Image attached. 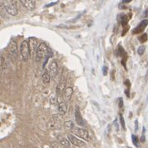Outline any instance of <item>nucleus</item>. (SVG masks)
Instances as JSON below:
<instances>
[{
	"instance_id": "nucleus-14",
	"label": "nucleus",
	"mask_w": 148,
	"mask_h": 148,
	"mask_svg": "<svg viewBox=\"0 0 148 148\" xmlns=\"http://www.w3.org/2000/svg\"><path fill=\"white\" fill-rule=\"evenodd\" d=\"M58 63L57 62L55 61H53L49 66V71H50V74L52 76H55L56 73H58Z\"/></svg>"
},
{
	"instance_id": "nucleus-27",
	"label": "nucleus",
	"mask_w": 148,
	"mask_h": 148,
	"mask_svg": "<svg viewBox=\"0 0 148 148\" xmlns=\"http://www.w3.org/2000/svg\"><path fill=\"white\" fill-rule=\"evenodd\" d=\"M58 2L57 1V2H53V3H49V4H47L45 7L46 8H49V7H52V6H53V5H56L57 3H58Z\"/></svg>"
},
{
	"instance_id": "nucleus-13",
	"label": "nucleus",
	"mask_w": 148,
	"mask_h": 148,
	"mask_svg": "<svg viewBox=\"0 0 148 148\" xmlns=\"http://www.w3.org/2000/svg\"><path fill=\"white\" fill-rule=\"evenodd\" d=\"M28 43H29V47H30V49L33 50V51H35L36 53V56H37V50H38V41L36 38H30L28 39Z\"/></svg>"
},
{
	"instance_id": "nucleus-29",
	"label": "nucleus",
	"mask_w": 148,
	"mask_h": 148,
	"mask_svg": "<svg viewBox=\"0 0 148 148\" xmlns=\"http://www.w3.org/2000/svg\"><path fill=\"white\" fill-rule=\"evenodd\" d=\"M135 128H136V131L138 130V121H137V120H136V121H135Z\"/></svg>"
},
{
	"instance_id": "nucleus-19",
	"label": "nucleus",
	"mask_w": 148,
	"mask_h": 148,
	"mask_svg": "<svg viewBox=\"0 0 148 148\" xmlns=\"http://www.w3.org/2000/svg\"><path fill=\"white\" fill-rule=\"evenodd\" d=\"M53 120L54 121V123H56V124H61L62 121V119H61L60 117H59V116L58 115H53Z\"/></svg>"
},
{
	"instance_id": "nucleus-9",
	"label": "nucleus",
	"mask_w": 148,
	"mask_h": 148,
	"mask_svg": "<svg viewBox=\"0 0 148 148\" xmlns=\"http://www.w3.org/2000/svg\"><path fill=\"white\" fill-rule=\"evenodd\" d=\"M20 3L29 11H33L36 8V3L34 0H21Z\"/></svg>"
},
{
	"instance_id": "nucleus-23",
	"label": "nucleus",
	"mask_w": 148,
	"mask_h": 148,
	"mask_svg": "<svg viewBox=\"0 0 148 148\" xmlns=\"http://www.w3.org/2000/svg\"><path fill=\"white\" fill-rule=\"evenodd\" d=\"M50 101L53 105H57L58 104V99L54 97V96H52L51 98H50Z\"/></svg>"
},
{
	"instance_id": "nucleus-22",
	"label": "nucleus",
	"mask_w": 148,
	"mask_h": 148,
	"mask_svg": "<svg viewBox=\"0 0 148 148\" xmlns=\"http://www.w3.org/2000/svg\"><path fill=\"white\" fill-rule=\"evenodd\" d=\"M139 40L141 41V42H145L147 40V34H144L143 35H141V37L139 38Z\"/></svg>"
},
{
	"instance_id": "nucleus-16",
	"label": "nucleus",
	"mask_w": 148,
	"mask_h": 148,
	"mask_svg": "<svg viewBox=\"0 0 148 148\" xmlns=\"http://www.w3.org/2000/svg\"><path fill=\"white\" fill-rule=\"evenodd\" d=\"M50 79H51V77H50V75L47 73V72L42 74V81L43 83L47 84L50 82Z\"/></svg>"
},
{
	"instance_id": "nucleus-5",
	"label": "nucleus",
	"mask_w": 148,
	"mask_h": 148,
	"mask_svg": "<svg viewBox=\"0 0 148 148\" xmlns=\"http://www.w3.org/2000/svg\"><path fill=\"white\" fill-rule=\"evenodd\" d=\"M67 137H68V140L70 141V142L73 143L74 146L80 147H82L85 146V142L84 141L80 140L79 138H77V136H75L73 135L68 134L67 135Z\"/></svg>"
},
{
	"instance_id": "nucleus-26",
	"label": "nucleus",
	"mask_w": 148,
	"mask_h": 148,
	"mask_svg": "<svg viewBox=\"0 0 148 148\" xmlns=\"http://www.w3.org/2000/svg\"><path fill=\"white\" fill-rule=\"evenodd\" d=\"M118 101H119L118 107H119V108H123V99H122V97H120V98L118 99Z\"/></svg>"
},
{
	"instance_id": "nucleus-32",
	"label": "nucleus",
	"mask_w": 148,
	"mask_h": 148,
	"mask_svg": "<svg viewBox=\"0 0 148 148\" xmlns=\"http://www.w3.org/2000/svg\"><path fill=\"white\" fill-rule=\"evenodd\" d=\"M128 148H131V147H128Z\"/></svg>"
},
{
	"instance_id": "nucleus-24",
	"label": "nucleus",
	"mask_w": 148,
	"mask_h": 148,
	"mask_svg": "<svg viewBox=\"0 0 148 148\" xmlns=\"http://www.w3.org/2000/svg\"><path fill=\"white\" fill-rule=\"evenodd\" d=\"M120 119H121V126H122L123 129L125 130V129H126V126H125V121H124V118H123V116H122V115L121 114H120Z\"/></svg>"
},
{
	"instance_id": "nucleus-10",
	"label": "nucleus",
	"mask_w": 148,
	"mask_h": 148,
	"mask_svg": "<svg viewBox=\"0 0 148 148\" xmlns=\"http://www.w3.org/2000/svg\"><path fill=\"white\" fill-rule=\"evenodd\" d=\"M131 18V14H119L118 15V18H117V19L118 21L120 22L121 23V25L123 26V27H125L126 25H127V23H128V20Z\"/></svg>"
},
{
	"instance_id": "nucleus-15",
	"label": "nucleus",
	"mask_w": 148,
	"mask_h": 148,
	"mask_svg": "<svg viewBox=\"0 0 148 148\" xmlns=\"http://www.w3.org/2000/svg\"><path fill=\"white\" fill-rule=\"evenodd\" d=\"M73 94V88H71V87H67V88H66L65 91H64V97H65V98H66L67 100L71 99Z\"/></svg>"
},
{
	"instance_id": "nucleus-31",
	"label": "nucleus",
	"mask_w": 148,
	"mask_h": 148,
	"mask_svg": "<svg viewBox=\"0 0 148 148\" xmlns=\"http://www.w3.org/2000/svg\"><path fill=\"white\" fill-rule=\"evenodd\" d=\"M144 16H145V17H148V10H147V11L144 13Z\"/></svg>"
},
{
	"instance_id": "nucleus-21",
	"label": "nucleus",
	"mask_w": 148,
	"mask_h": 148,
	"mask_svg": "<svg viewBox=\"0 0 148 148\" xmlns=\"http://www.w3.org/2000/svg\"><path fill=\"white\" fill-rule=\"evenodd\" d=\"M145 49H146V47L144 46V45H142L141 47H138V49H137V53L139 54V55H143L144 53V52H145Z\"/></svg>"
},
{
	"instance_id": "nucleus-6",
	"label": "nucleus",
	"mask_w": 148,
	"mask_h": 148,
	"mask_svg": "<svg viewBox=\"0 0 148 148\" xmlns=\"http://www.w3.org/2000/svg\"><path fill=\"white\" fill-rule=\"evenodd\" d=\"M8 51H9L10 55L14 58H16L18 57V45L15 41L12 40L10 42V43L8 45Z\"/></svg>"
},
{
	"instance_id": "nucleus-11",
	"label": "nucleus",
	"mask_w": 148,
	"mask_h": 148,
	"mask_svg": "<svg viewBox=\"0 0 148 148\" xmlns=\"http://www.w3.org/2000/svg\"><path fill=\"white\" fill-rule=\"evenodd\" d=\"M66 84H67V82H66L65 79H64V80L62 79V80H61V81L59 82V83L58 84L57 88H56V92H57V94L61 95L63 92V91H65V89H66Z\"/></svg>"
},
{
	"instance_id": "nucleus-1",
	"label": "nucleus",
	"mask_w": 148,
	"mask_h": 148,
	"mask_svg": "<svg viewBox=\"0 0 148 148\" xmlns=\"http://www.w3.org/2000/svg\"><path fill=\"white\" fill-rule=\"evenodd\" d=\"M30 47L27 40L23 41L20 45V54L23 62H27L30 56Z\"/></svg>"
},
{
	"instance_id": "nucleus-7",
	"label": "nucleus",
	"mask_w": 148,
	"mask_h": 148,
	"mask_svg": "<svg viewBox=\"0 0 148 148\" xmlns=\"http://www.w3.org/2000/svg\"><path fill=\"white\" fill-rule=\"evenodd\" d=\"M148 25V20L147 19H145V20L141 21V23L138 24V26H136V27H135L134 29H133V31H132V34H138L141 33V32H143V30L146 28V27Z\"/></svg>"
},
{
	"instance_id": "nucleus-28",
	"label": "nucleus",
	"mask_w": 148,
	"mask_h": 148,
	"mask_svg": "<svg viewBox=\"0 0 148 148\" xmlns=\"http://www.w3.org/2000/svg\"><path fill=\"white\" fill-rule=\"evenodd\" d=\"M144 132H145V131H143V132H142V136H141V142H145V141H146V139H145V135H144Z\"/></svg>"
},
{
	"instance_id": "nucleus-18",
	"label": "nucleus",
	"mask_w": 148,
	"mask_h": 148,
	"mask_svg": "<svg viewBox=\"0 0 148 148\" xmlns=\"http://www.w3.org/2000/svg\"><path fill=\"white\" fill-rule=\"evenodd\" d=\"M64 127L68 130H73L74 128V125L72 121H67L66 122H64Z\"/></svg>"
},
{
	"instance_id": "nucleus-8",
	"label": "nucleus",
	"mask_w": 148,
	"mask_h": 148,
	"mask_svg": "<svg viewBox=\"0 0 148 148\" xmlns=\"http://www.w3.org/2000/svg\"><path fill=\"white\" fill-rule=\"evenodd\" d=\"M75 120H76L77 124H78L79 126L84 125V121H83V118L82 116L81 112H80V109H79L78 106L75 107Z\"/></svg>"
},
{
	"instance_id": "nucleus-17",
	"label": "nucleus",
	"mask_w": 148,
	"mask_h": 148,
	"mask_svg": "<svg viewBox=\"0 0 148 148\" xmlns=\"http://www.w3.org/2000/svg\"><path fill=\"white\" fill-rule=\"evenodd\" d=\"M59 143H60L62 146H63V147H70V141H67V139H65V138H62V139H60Z\"/></svg>"
},
{
	"instance_id": "nucleus-25",
	"label": "nucleus",
	"mask_w": 148,
	"mask_h": 148,
	"mask_svg": "<svg viewBox=\"0 0 148 148\" xmlns=\"http://www.w3.org/2000/svg\"><path fill=\"white\" fill-rule=\"evenodd\" d=\"M108 67L107 66H104V67H102V73L104 76H106L107 74H108Z\"/></svg>"
},
{
	"instance_id": "nucleus-20",
	"label": "nucleus",
	"mask_w": 148,
	"mask_h": 148,
	"mask_svg": "<svg viewBox=\"0 0 148 148\" xmlns=\"http://www.w3.org/2000/svg\"><path fill=\"white\" fill-rule=\"evenodd\" d=\"M132 142L136 147H139V144H138V138L136 135H132Z\"/></svg>"
},
{
	"instance_id": "nucleus-4",
	"label": "nucleus",
	"mask_w": 148,
	"mask_h": 148,
	"mask_svg": "<svg viewBox=\"0 0 148 148\" xmlns=\"http://www.w3.org/2000/svg\"><path fill=\"white\" fill-rule=\"evenodd\" d=\"M73 133L76 135L77 136H79L80 138L85 140V141H89L90 140V135L88 133V132L86 129L80 127H74L72 130Z\"/></svg>"
},
{
	"instance_id": "nucleus-2",
	"label": "nucleus",
	"mask_w": 148,
	"mask_h": 148,
	"mask_svg": "<svg viewBox=\"0 0 148 148\" xmlns=\"http://www.w3.org/2000/svg\"><path fill=\"white\" fill-rule=\"evenodd\" d=\"M1 3L3 4L4 9L8 14L14 17L18 14V8L13 1H1Z\"/></svg>"
},
{
	"instance_id": "nucleus-30",
	"label": "nucleus",
	"mask_w": 148,
	"mask_h": 148,
	"mask_svg": "<svg viewBox=\"0 0 148 148\" xmlns=\"http://www.w3.org/2000/svg\"><path fill=\"white\" fill-rule=\"evenodd\" d=\"M131 3V0H123L122 1V3Z\"/></svg>"
},
{
	"instance_id": "nucleus-3",
	"label": "nucleus",
	"mask_w": 148,
	"mask_h": 148,
	"mask_svg": "<svg viewBox=\"0 0 148 148\" xmlns=\"http://www.w3.org/2000/svg\"><path fill=\"white\" fill-rule=\"evenodd\" d=\"M49 49L47 47V44L44 42H41L38 45V50H37V56L36 58H38V61H39L41 58H44L45 57H47L49 54Z\"/></svg>"
},
{
	"instance_id": "nucleus-12",
	"label": "nucleus",
	"mask_w": 148,
	"mask_h": 148,
	"mask_svg": "<svg viewBox=\"0 0 148 148\" xmlns=\"http://www.w3.org/2000/svg\"><path fill=\"white\" fill-rule=\"evenodd\" d=\"M67 104L66 101H62L61 103L58 104V114L61 116H63L65 115V113L67 112Z\"/></svg>"
}]
</instances>
